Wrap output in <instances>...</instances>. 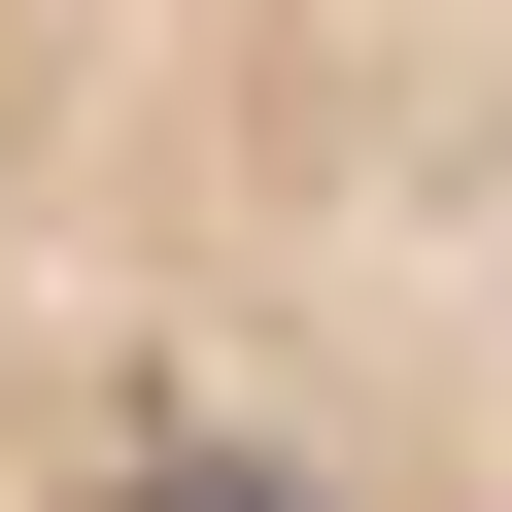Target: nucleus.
Here are the masks:
<instances>
[{
	"instance_id": "f257e3e1",
	"label": "nucleus",
	"mask_w": 512,
	"mask_h": 512,
	"mask_svg": "<svg viewBox=\"0 0 512 512\" xmlns=\"http://www.w3.org/2000/svg\"><path fill=\"white\" fill-rule=\"evenodd\" d=\"M0 512H512V0H0Z\"/></svg>"
}]
</instances>
